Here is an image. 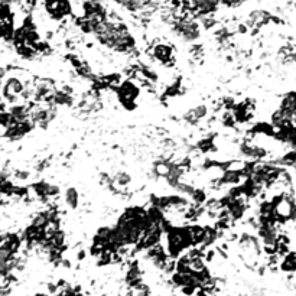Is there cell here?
<instances>
[{
  "label": "cell",
  "mask_w": 296,
  "mask_h": 296,
  "mask_svg": "<svg viewBox=\"0 0 296 296\" xmlns=\"http://www.w3.org/2000/svg\"><path fill=\"white\" fill-rule=\"evenodd\" d=\"M207 116H208V106L207 104H197L183 114V120L189 126H197L204 120Z\"/></svg>",
  "instance_id": "obj_3"
},
{
  "label": "cell",
  "mask_w": 296,
  "mask_h": 296,
  "mask_svg": "<svg viewBox=\"0 0 296 296\" xmlns=\"http://www.w3.org/2000/svg\"><path fill=\"white\" fill-rule=\"evenodd\" d=\"M279 267L285 273H296V251L291 250L286 256H283Z\"/></svg>",
  "instance_id": "obj_6"
},
{
  "label": "cell",
  "mask_w": 296,
  "mask_h": 296,
  "mask_svg": "<svg viewBox=\"0 0 296 296\" xmlns=\"http://www.w3.org/2000/svg\"><path fill=\"white\" fill-rule=\"evenodd\" d=\"M172 169V162L169 159L156 160L152 166V175L156 179H166L171 174Z\"/></svg>",
  "instance_id": "obj_4"
},
{
  "label": "cell",
  "mask_w": 296,
  "mask_h": 296,
  "mask_svg": "<svg viewBox=\"0 0 296 296\" xmlns=\"http://www.w3.org/2000/svg\"><path fill=\"white\" fill-rule=\"evenodd\" d=\"M149 55L152 57V59H155L156 62H159L163 67H174L175 65V49L171 44H165V42H156L150 46L149 49Z\"/></svg>",
  "instance_id": "obj_2"
},
{
  "label": "cell",
  "mask_w": 296,
  "mask_h": 296,
  "mask_svg": "<svg viewBox=\"0 0 296 296\" xmlns=\"http://www.w3.org/2000/svg\"><path fill=\"white\" fill-rule=\"evenodd\" d=\"M273 203L274 217L277 223L286 224L291 220H295L296 217V205L294 201V195H282L272 201Z\"/></svg>",
  "instance_id": "obj_1"
},
{
  "label": "cell",
  "mask_w": 296,
  "mask_h": 296,
  "mask_svg": "<svg viewBox=\"0 0 296 296\" xmlns=\"http://www.w3.org/2000/svg\"><path fill=\"white\" fill-rule=\"evenodd\" d=\"M62 198H64V204L67 205V208L69 209H77L80 207V192L74 186H68L64 191Z\"/></svg>",
  "instance_id": "obj_5"
}]
</instances>
